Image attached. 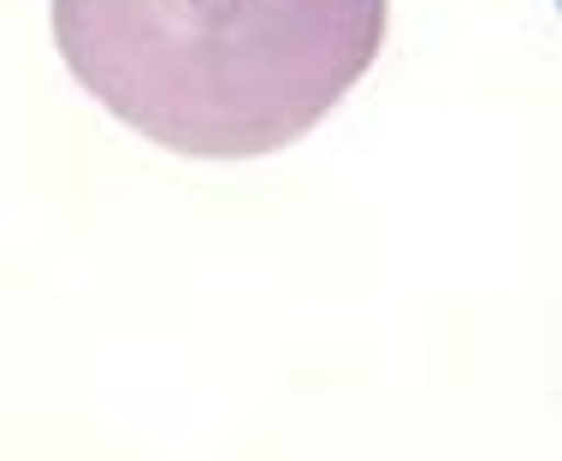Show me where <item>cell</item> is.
<instances>
[{"instance_id":"1","label":"cell","mask_w":562,"mask_h":461,"mask_svg":"<svg viewBox=\"0 0 562 461\" xmlns=\"http://www.w3.org/2000/svg\"><path fill=\"white\" fill-rule=\"evenodd\" d=\"M391 0H54L83 95L190 160L308 136L385 48Z\"/></svg>"},{"instance_id":"2","label":"cell","mask_w":562,"mask_h":461,"mask_svg":"<svg viewBox=\"0 0 562 461\" xmlns=\"http://www.w3.org/2000/svg\"><path fill=\"white\" fill-rule=\"evenodd\" d=\"M557 12H562V0H557Z\"/></svg>"}]
</instances>
